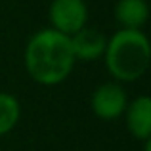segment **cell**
I'll return each mask as SVG.
<instances>
[{"label":"cell","mask_w":151,"mask_h":151,"mask_svg":"<svg viewBox=\"0 0 151 151\" xmlns=\"http://www.w3.org/2000/svg\"><path fill=\"white\" fill-rule=\"evenodd\" d=\"M69 37L52 27L31 35L23 50V65L33 82L40 86H58L71 77L75 69Z\"/></svg>","instance_id":"cell-1"},{"label":"cell","mask_w":151,"mask_h":151,"mask_svg":"<svg viewBox=\"0 0 151 151\" xmlns=\"http://www.w3.org/2000/svg\"><path fill=\"white\" fill-rule=\"evenodd\" d=\"M105 67L115 82H136L147 73L151 63V44L144 31L119 29L103 52Z\"/></svg>","instance_id":"cell-2"},{"label":"cell","mask_w":151,"mask_h":151,"mask_svg":"<svg viewBox=\"0 0 151 151\" xmlns=\"http://www.w3.org/2000/svg\"><path fill=\"white\" fill-rule=\"evenodd\" d=\"M50 27L71 37L88 25V6L84 0H52L48 8Z\"/></svg>","instance_id":"cell-3"},{"label":"cell","mask_w":151,"mask_h":151,"mask_svg":"<svg viewBox=\"0 0 151 151\" xmlns=\"http://www.w3.org/2000/svg\"><path fill=\"white\" fill-rule=\"evenodd\" d=\"M128 103L126 90L122 88L121 82H103L92 92L90 98V107L94 115L101 121H117L122 117Z\"/></svg>","instance_id":"cell-4"},{"label":"cell","mask_w":151,"mask_h":151,"mask_svg":"<svg viewBox=\"0 0 151 151\" xmlns=\"http://www.w3.org/2000/svg\"><path fill=\"white\" fill-rule=\"evenodd\" d=\"M71 50L77 61H96L103 58V52L107 46V37L96 27L84 25L75 35L69 37Z\"/></svg>","instance_id":"cell-5"},{"label":"cell","mask_w":151,"mask_h":151,"mask_svg":"<svg viewBox=\"0 0 151 151\" xmlns=\"http://www.w3.org/2000/svg\"><path fill=\"white\" fill-rule=\"evenodd\" d=\"M126 122V130L130 136L140 142L151 140V100L149 96H138L126 103L122 113Z\"/></svg>","instance_id":"cell-6"},{"label":"cell","mask_w":151,"mask_h":151,"mask_svg":"<svg viewBox=\"0 0 151 151\" xmlns=\"http://www.w3.org/2000/svg\"><path fill=\"white\" fill-rule=\"evenodd\" d=\"M113 15L121 29L140 31L149 19V4L147 0H117Z\"/></svg>","instance_id":"cell-7"},{"label":"cell","mask_w":151,"mask_h":151,"mask_svg":"<svg viewBox=\"0 0 151 151\" xmlns=\"http://www.w3.org/2000/svg\"><path fill=\"white\" fill-rule=\"evenodd\" d=\"M21 119V103L10 92H0V138L10 134Z\"/></svg>","instance_id":"cell-8"}]
</instances>
